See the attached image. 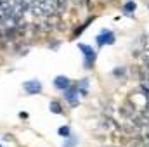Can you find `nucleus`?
<instances>
[{
  "instance_id": "1",
  "label": "nucleus",
  "mask_w": 149,
  "mask_h": 147,
  "mask_svg": "<svg viewBox=\"0 0 149 147\" xmlns=\"http://www.w3.org/2000/svg\"><path fill=\"white\" fill-rule=\"evenodd\" d=\"M78 49H80L81 54H83V64H85V68L90 69V68L94 66V62H95V50H94L92 47H88V45H83V43H80Z\"/></svg>"
},
{
  "instance_id": "2",
  "label": "nucleus",
  "mask_w": 149,
  "mask_h": 147,
  "mask_svg": "<svg viewBox=\"0 0 149 147\" xmlns=\"http://www.w3.org/2000/svg\"><path fill=\"white\" fill-rule=\"evenodd\" d=\"M114 33H113L111 30H102L99 35H97V45L99 47H102V45H111L114 43Z\"/></svg>"
},
{
  "instance_id": "3",
  "label": "nucleus",
  "mask_w": 149,
  "mask_h": 147,
  "mask_svg": "<svg viewBox=\"0 0 149 147\" xmlns=\"http://www.w3.org/2000/svg\"><path fill=\"white\" fill-rule=\"evenodd\" d=\"M23 88L26 90V94L35 95V94H40L42 92V83L38 80H30V81H24L23 83Z\"/></svg>"
},
{
  "instance_id": "4",
  "label": "nucleus",
  "mask_w": 149,
  "mask_h": 147,
  "mask_svg": "<svg viewBox=\"0 0 149 147\" xmlns=\"http://www.w3.org/2000/svg\"><path fill=\"white\" fill-rule=\"evenodd\" d=\"M70 78H66V76H56L54 78V87L57 88V90H63V92H66L68 88H70Z\"/></svg>"
},
{
  "instance_id": "5",
  "label": "nucleus",
  "mask_w": 149,
  "mask_h": 147,
  "mask_svg": "<svg viewBox=\"0 0 149 147\" xmlns=\"http://www.w3.org/2000/svg\"><path fill=\"white\" fill-rule=\"evenodd\" d=\"M64 99H66L68 102L74 104V102L78 101V88H68V90L64 92Z\"/></svg>"
},
{
  "instance_id": "6",
  "label": "nucleus",
  "mask_w": 149,
  "mask_h": 147,
  "mask_svg": "<svg viewBox=\"0 0 149 147\" xmlns=\"http://www.w3.org/2000/svg\"><path fill=\"white\" fill-rule=\"evenodd\" d=\"M49 107H50V111H52V112H56V114H61V104H59V102H56V101H52V102H50V104H49Z\"/></svg>"
},
{
  "instance_id": "7",
  "label": "nucleus",
  "mask_w": 149,
  "mask_h": 147,
  "mask_svg": "<svg viewBox=\"0 0 149 147\" xmlns=\"http://www.w3.org/2000/svg\"><path fill=\"white\" fill-rule=\"evenodd\" d=\"M59 135H61V137H64V139H70V137H71L70 126H61V128H59Z\"/></svg>"
},
{
  "instance_id": "8",
  "label": "nucleus",
  "mask_w": 149,
  "mask_h": 147,
  "mask_svg": "<svg viewBox=\"0 0 149 147\" xmlns=\"http://www.w3.org/2000/svg\"><path fill=\"white\" fill-rule=\"evenodd\" d=\"M132 10H135V3H134V2H128V3L125 5V12H127V14H132Z\"/></svg>"
},
{
  "instance_id": "9",
  "label": "nucleus",
  "mask_w": 149,
  "mask_h": 147,
  "mask_svg": "<svg viewBox=\"0 0 149 147\" xmlns=\"http://www.w3.org/2000/svg\"><path fill=\"white\" fill-rule=\"evenodd\" d=\"M74 146H76V139H74V137H70V140H68L63 147H74Z\"/></svg>"
}]
</instances>
